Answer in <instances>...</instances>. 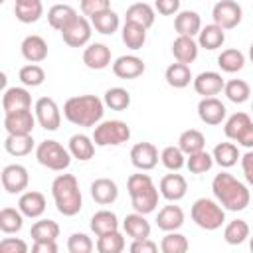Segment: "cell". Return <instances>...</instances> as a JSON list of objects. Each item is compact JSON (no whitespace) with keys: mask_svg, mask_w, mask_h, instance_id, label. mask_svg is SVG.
I'll return each instance as SVG.
<instances>
[{"mask_svg":"<svg viewBox=\"0 0 253 253\" xmlns=\"http://www.w3.org/2000/svg\"><path fill=\"white\" fill-rule=\"evenodd\" d=\"M0 251L2 253H26L28 243L18 239V237H6V239L0 241Z\"/></svg>","mask_w":253,"mask_h":253,"instance_id":"obj_53","label":"cell"},{"mask_svg":"<svg viewBox=\"0 0 253 253\" xmlns=\"http://www.w3.org/2000/svg\"><path fill=\"white\" fill-rule=\"evenodd\" d=\"M83 63L89 67V69H105L111 65V49L105 45V43H89L85 49H83Z\"/></svg>","mask_w":253,"mask_h":253,"instance_id":"obj_20","label":"cell"},{"mask_svg":"<svg viewBox=\"0 0 253 253\" xmlns=\"http://www.w3.org/2000/svg\"><path fill=\"white\" fill-rule=\"evenodd\" d=\"M223 87H225V81L217 71H202L194 79V91L202 97H213L221 93Z\"/></svg>","mask_w":253,"mask_h":253,"instance_id":"obj_19","label":"cell"},{"mask_svg":"<svg viewBox=\"0 0 253 253\" xmlns=\"http://www.w3.org/2000/svg\"><path fill=\"white\" fill-rule=\"evenodd\" d=\"M45 206H47L45 196L36 190L22 192V196L18 200V210L24 213V217H30V219H38L40 215H43Z\"/></svg>","mask_w":253,"mask_h":253,"instance_id":"obj_16","label":"cell"},{"mask_svg":"<svg viewBox=\"0 0 253 253\" xmlns=\"http://www.w3.org/2000/svg\"><path fill=\"white\" fill-rule=\"evenodd\" d=\"M249 249H251V251H253V237H251V239H249Z\"/></svg>","mask_w":253,"mask_h":253,"instance_id":"obj_59","label":"cell"},{"mask_svg":"<svg viewBox=\"0 0 253 253\" xmlns=\"http://www.w3.org/2000/svg\"><path fill=\"white\" fill-rule=\"evenodd\" d=\"M146 42V28L136 22H125L123 26V43L128 49H140Z\"/></svg>","mask_w":253,"mask_h":253,"instance_id":"obj_35","label":"cell"},{"mask_svg":"<svg viewBox=\"0 0 253 253\" xmlns=\"http://www.w3.org/2000/svg\"><path fill=\"white\" fill-rule=\"evenodd\" d=\"M57 2H65V0H57Z\"/></svg>","mask_w":253,"mask_h":253,"instance_id":"obj_60","label":"cell"},{"mask_svg":"<svg viewBox=\"0 0 253 253\" xmlns=\"http://www.w3.org/2000/svg\"><path fill=\"white\" fill-rule=\"evenodd\" d=\"M164 79H166V83H168L170 87H174V89H184V87L190 85V81H194L192 71H190V65L180 63V61L170 63V65L166 67Z\"/></svg>","mask_w":253,"mask_h":253,"instance_id":"obj_31","label":"cell"},{"mask_svg":"<svg viewBox=\"0 0 253 253\" xmlns=\"http://www.w3.org/2000/svg\"><path fill=\"white\" fill-rule=\"evenodd\" d=\"M89 225H91V231L99 237V235L117 231L119 229V219H117L115 211H111V210H99V211L93 213Z\"/></svg>","mask_w":253,"mask_h":253,"instance_id":"obj_33","label":"cell"},{"mask_svg":"<svg viewBox=\"0 0 253 253\" xmlns=\"http://www.w3.org/2000/svg\"><path fill=\"white\" fill-rule=\"evenodd\" d=\"M103 101H105V107H109L111 111H125L130 105V93L123 87H111L105 91Z\"/></svg>","mask_w":253,"mask_h":253,"instance_id":"obj_45","label":"cell"},{"mask_svg":"<svg viewBox=\"0 0 253 253\" xmlns=\"http://www.w3.org/2000/svg\"><path fill=\"white\" fill-rule=\"evenodd\" d=\"M126 190L130 196V204L134 208V211L138 213H152L158 206V196L160 190L154 186L152 178L148 174H130L126 180Z\"/></svg>","mask_w":253,"mask_h":253,"instance_id":"obj_4","label":"cell"},{"mask_svg":"<svg viewBox=\"0 0 253 253\" xmlns=\"http://www.w3.org/2000/svg\"><path fill=\"white\" fill-rule=\"evenodd\" d=\"M95 146H97V144L93 142V136H87V134H83V132L73 134V136L69 138V152H71L73 158H77V160H81V162L93 158Z\"/></svg>","mask_w":253,"mask_h":253,"instance_id":"obj_32","label":"cell"},{"mask_svg":"<svg viewBox=\"0 0 253 253\" xmlns=\"http://www.w3.org/2000/svg\"><path fill=\"white\" fill-rule=\"evenodd\" d=\"M211 192L215 200L229 211H243L249 206V190L243 182H239L229 172H219L211 180Z\"/></svg>","mask_w":253,"mask_h":253,"instance_id":"obj_2","label":"cell"},{"mask_svg":"<svg viewBox=\"0 0 253 253\" xmlns=\"http://www.w3.org/2000/svg\"><path fill=\"white\" fill-rule=\"evenodd\" d=\"M249 59H251V63H253V43L249 45Z\"/></svg>","mask_w":253,"mask_h":253,"instance_id":"obj_58","label":"cell"},{"mask_svg":"<svg viewBox=\"0 0 253 253\" xmlns=\"http://www.w3.org/2000/svg\"><path fill=\"white\" fill-rule=\"evenodd\" d=\"M154 8L162 16H172V14H178L180 0H154Z\"/></svg>","mask_w":253,"mask_h":253,"instance_id":"obj_55","label":"cell"},{"mask_svg":"<svg viewBox=\"0 0 253 253\" xmlns=\"http://www.w3.org/2000/svg\"><path fill=\"white\" fill-rule=\"evenodd\" d=\"M24 225V213L16 208L0 210V229L2 233H18Z\"/></svg>","mask_w":253,"mask_h":253,"instance_id":"obj_42","label":"cell"},{"mask_svg":"<svg viewBox=\"0 0 253 253\" xmlns=\"http://www.w3.org/2000/svg\"><path fill=\"white\" fill-rule=\"evenodd\" d=\"M14 14H16V20H20L22 24H34L42 18L43 4L42 0H16Z\"/></svg>","mask_w":253,"mask_h":253,"instance_id":"obj_28","label":"cell"},{"mask_svg":"<svg viewBox=\"0 0 253 253\" xmlns=\"http://www.w3.org/2000/svg\"><path fill=\"white\" fill-rule=\"evenodd\" d=\"M105 113V101L97 95H75L63 103V117L75 126H97Z\"/></svg>","mask_w":253,"mask_h":253,"instance_id":"obj_1","label":"cell"},{"mask_svg":"<svg viewBox=\"0 0 253 253\" xmlns=\"http://www.w3.org/2000/svg\"><path fill=\"white\" fill-rule=\"evenodd\" d=\"M0 178H2V188L8 194H22L28 188V182H30L28 170L22 164H8V166H4Z\"/></svg>","mask_w":253,"mask_h":253,"instance_id":"obj_13","label":"cell"},{"mask_svg":"<svg viewBox=\"0 0 253 253\" xmlns=\"http://www.w3.org/2000/svg\"><path fill=\"white\" fill-rule=\"evenodd\" d=\"M91 198L99 206H109L119 198V186L111 178H97L91 184Z\"/></svg>","mask_w":253,"mask_h":253,"instance_id":"obj_21","label":"cell"},{"mask_svg":"<svg viewBox=\"0 0 253 253\" xmlns=\"http://www.w3.org/2000/svg\"><path fill=\"white\" fill-rule=\"evenodd\" d=\"M20 81L26 85V87H40L43 81H45V71L43 67H40L38 63H28L20 69L18 73Z\"/></svg>","mask_w":253,"mask_h":253,"instance_id":"obj_49","label":"cell"},{"mask_svg":"<svg viewBox=\"0 0 253 253\" xmlns=\"http://www.w3.org/2000/svg\"><path fill=\"white\" fill-rule=\"evenodd\" d=\"M113 73L119 79H136L144 73V61L138 55H121L113 61Z\"/></svg>","mask_w":253,"mask_h":253,"instance_id":"obj_18","label":"cell"},{"mask_svg":"<svg viewBox=\"0 0 253 253\" xmlns=\"http://www.w3.org/2000/svg\"><path fill=\"white\" fill-rule=\"evenodd\" d=\"M30 235L34 241H55L59 237V225L53 219H40L32 225Z\"/></svg>","mask_w":253,"mask_h":253,"instance_id":"obj_41","label":"cell"},{"mask_svg":"<svg viewBox=\"0 0 253 253\" xmlns=\"http://www.w3.org/2000/svg\"><path fill=\"white\" fill-rule=\"evenodd\" d=\"M36 121L38 119L36 113H32V109L4 113V128L8 134H32Z\"/></svg>","mask_w":253,"mask_h":253,"instance_id":"obj_11","label":"cell"},{"mask_svg":"<svg viewBox=\"0 0 253 253\" xmlns=\"http://www.w3.org/2000/svg\"><path fill=\"white\" fill-rule=\"evenodd\" d=\"M174 30L178 32V36H198L202 30V18L198 12L194 10H182L176 14L174 18Z\"/></svg>","mask_w":253,"mask_h":253,"instance_id":"obj_25","label":"cell"},{"mask_svg":"<svg viewBox=\"0 0 253 253\" xmlns=\"http://www.w3.org/2000/svg\"><path fill=\"white\" fill-rule=\"evenodd\" d=\"M158 190H160V196H162L164 200H168V202H178V200H182V198L186 196V192H188V182H186V178H184L182 174H166V176H162Z\"/></svg>","mask_w":253,"mask_h":253,"instance_id":"obj_17","label":"cell"},{"mask_svg":"<svg viewBox=\"0 0 253 253\" xmlns=\"http://www.w3.org/2000/svg\"><path fill=\"white\" fill-rule=\"evenodd\" d=\"M178 146L182 148V152H184L186 156H190V154H194V152L204 150V146H206V136H204L198 128H188V130H184V132L180 134Z\"/></svg>","mask_w":253,"mask_h":253,"instance_id":"obj_40","label":"cell"},{"mask_svg":"<svg viewBox=\"0 0 253 253\" xmlns=\"http://www.w3.org/2000/svg\"><path fill=\"white\" fill-rule=\"evenodd\" d=\"M34 148L32 134H8L4 140V150L12 156H26Z\"/></svg>","mask_w":253,"mask_h":253,"instance_id":"obj_37","label":"cell"},{"mask_svg":"<svg viewBox=\"0 0 253 253\" xmlns=\"http://www.w3.org/2000/svg\"><path fill=\"white\" fill-rule=\"evenodd\" d=\"M91 28H93V24H91L87 18L77 16V18L61 32V38H63V42H65L69 47H83V45H87L89 40H91Z\"/></svg>","mask_w":253,"mask_h":253,"instance_id":"obj_12","label":"cell"},{"mask_svg":"<svg viewBox=\"0 0 253 253\" xmlns=\"http://www.w3.org/2000/svg\"><path fill=\"white\" fill-rule=\"evenodd\" d=\"M2 107H4V113L32 109V95L24 87H8V89H4Z\"/></svg>","mask_w":253,"mask_h":253,"instance_id":"obj_22","label":"cell"},{"mask_svg":"<svg viewBox=\"0 0 253 253\" xmlns=\"http://www.w3.org/2000/svg\"><path fill=\"white\" fill-rule=\"evenodd\" d=\"M79 8H81L83 16L93 18V16L99 14V12L109 10V8H111V0H81Z\"/></svg>","mask_w":253,"mask_h":253,"instance_id":"obj_52","label":"cell"},{"mask_svg":"<svg viewBox=\"0 0 253 253\" xmlns=\"http://www.w3.org/2000/svg\"><path fill=\"white\" fill-rule=\"evenodd\" d=\"M217 65L221 71L225 73H237L243 69L245 65V55L235 49V47H229V49H223L219 55H217Z\"/></svg>","mask_w":253,"mask_h":253,"instance_id":"obj_39","label":"cell"},{"mask_svg":"<svg viewBox=\"0 0 253 253\" xmlns=\"http://www.w3.org/2000/svg\"><path fill=\"white\" fill-rule=\"evenodd\" d=\"M20 49H22L24 59L30 61V63H40V61H43L47 57V43H45V40L42 36H36V34L26 36L22 45H20Z\"/></svg>","mask_w":253,"mask_h":253,"instance_id":"obj_23","label":"cell"},{"mask_svg":"<svg viewBox=\"0 0 253 253\" xmlns=\"http://www.w3.org/2000/svg\"><path fill=\"white\" fill-rule=\"evenodd\" d=\"M213 24H217L223 30H233L241 24L243 10L235 0H219L211 10Z\"/></svg>","mask_w":253,"mask_h":253,"instance_id":"obj_9","label":"cell"},{"mask_svg":"<svg viewBox=\"0 0 253 253\" xmlns=\"http://www.w3.org/2000/svg\"><path fill=\"white\" fill-rule=\"evenodd\" d=\"M130 162L136 170H152L158 164V148L152 142H136L130 148Z\"/></svg>","mask_w":253,"mask_h":253,"instance_id":"obj_14","label":"cell"},{"mask_svg":"<svg viewBox=\"0 0 253 253\" xmlns=\"http://www.w3.org/2000/svg\"><path fill=\"white\" fill-rule=\"evenodd\" d=\"M223 93H225V97H227L231 103L241 105V103H245V101L249 99V95H251V87H249V83L243 81V79H231V81L225 83Z\"/></svg>","mask_w":253,"mask_h":253,"instance_id":"obj_44","label":"cell"},{"mask_svg":"<svg viewBox=\"0 0 253 253\" xmlns=\"http://www.w3.org/2000/svg\"><path fill=\"white\" fill-rule=\"evenodd\" d=\"M198 49H200L198 42L194 38H190V36H178L172 42V55H174V59L180 61V63H186V65L196 61Z\"/></svg>","mask_w":253,"mask_h":253,"instance_id":"obj_24","label":"cell"},{"mask_svg":"<svg viewBox=\"0 0 253 253\" xmlns=\"http://www.w3.org/2000/svg\"><path fill=\"white\" fill-rule=\"evenodd\" d=\"M51 196L55 202V208L61 215L73 217L83 208V198L79 190V182L73 174H59L51 182Z\"/></svg>","mask_w":253,"mask_h":253,"instance_id":"obj_3","label":"cell"},{"mask_svg":"<svg viewBox=\"0 0 253 253\" xmlns=\"http://www.w3.org/2000/svg\"><path fill=\"white\" fill-rule=\"evenodd\" d=\"M97 251L99 253H121L125 249V237L117 231H111V233H105V235H99L97 243H95Z\"/></svg>","mask_w":253,"mask_h":253,"instance_id":"obj_46","label":"cell"},{"mask_svg":"<svg viewBox=\"0 0 253 253\" xmlns=\"http://www.w3.org/2000/svg\"><path fill=\"white\" fill-rule=\"evenodd\" d=\"M251 111H253V107H251Z\"/></svg>","mask_w":253,"mask_h":253,"instance_id":"obj_62","label":"cell"},{"mask_svg":"<svg viewBox=\"0 0 253 253\" xmlns=\"http://www.w3.org/2000/svg\"><path fill=\"white\" fill-rule=\"evenodd\" d=\"M211 156H213V162L217 166H221V168H231L241 158L239 150H237V146L233 142H219V144H215Z\"/></svg>","mask_w":253,"mask_h":253,"instance_id":"obj_38","label":"cell"},{"mask_svg":"<svg viewBox=\"0 0 253 253\" xmlns=\"http://www.w3.org/2000/svg\"><path fill=\"white\" fill-rule=\"evenodd\" d=\"M225 42V30L219 28L217 24H210V26H204L198 34V45L208 49V51H213L217 47H221Z\"/></svg>","mask_w":253,"mask_h":253,"instance_id":"obj_30","label":"cell"},{"mask_svg":"<svg viewBox=\"0 0 253 253\" xmlns=\"http://www.w3.org/2000/svg\"><path fill=\"white\" fill-rule=\"evenodd\" d=\"M128 249L132 253H154L158 249V243H154L150 237H146V239H132Z\"/></svg>","mask_w":253,"mask_h":253,"instance_id":"obj_54","label":"cell"},{"mask_svg":"<svg viewBox=\"0 0 253 253\" xmlns=\"http://www.w3.org/2000/svg\"><path fill=\"white\" fill-rule=\"evenodd\" d=\"M241 170H243V176H245L247 184L253 186V148H249L241 156Z\"/></svg>","mask_w":253,"mask_h":253,"instance_id":"obj_56","label":"cell"},{"mask_svg":"<svg viewBox=\"0 0 253 253\" xmlns=\"http://www.w3.org/2000/svg\"><path fill=\"white\" fill-rule=\"evenodd\" d=\"M126 22H136L140 26H144L146 30L154 24V8L146 2H136V4H130L126 8V14H125Z\"/></svg>","mask_w":253,"mask_h":253,"instance_id":"obj_34","label":"cell"},{"mask_svg":"<svg viewBox=\"0 0 253 253\" xmlns=\"http://www.w3.org/2000/svg\"><path fill=\"white\" fill-rule=\"evenodd\" d=\"M0 2H4V0H0Z\"/></svg>","mask_w":253,"mask_h":253,"instance_id":"obj_61","label":"cell"},{"mask_svg":"<svg viewBox=\"0 0 253 253\" xmlns=\"http://www.w3.org/2000/svg\"><path fill=\"white\" fill-rule=\"evenodd\" d=\"M160 162L164 164V168L178 172L182 166H186V154L182 152L180 146H166L160 152Z\"/></svg>","mask_w":253,"mask_h":253,"instance_id":"obj_48","label":"cell"},{"mask_svg":"<svg viewBox=\"0 0 253 253\" xmlns=\"http://www.w3.org/2000/svg\"><path fill=\"white\" fill-rule=\"evenodd\" d=\"M249 237V225L245 219H233L223 229V239L229 245H241Z\"/></svg>","mask_w":253,"mask_h":253,"instance_id":"obj_43","label":"cell"},{"mask_svg":"<svg viewBox=\"0 0 253 253\" xmlns=\"http://www.w3.org/2000/svg\"><path fill=\"white\" fill-rule=\"evenodd\" d=\"M130 138V126L125 121H103L93 130V142L97 146H119Z\"/></svg>","mask_w":253,"mask_h":253,"instance_id":"obj_7","label":"cell"},{"mask_svg":"<svg viewBox=\"0 0 253 253\" xmlns=\"http://www.w3.org/2000/svg\"><path fill=\"white\" fill-rule=\"evenodd\" d=\"M91 20V24H93V28L99 32V34H103V36H113L117 30H119V14L117 12H113L111 8L109 10H105V12H99V14H95L93 18H89Z\"/></svg>","mask_w":253,"mask_h":253,"instance_id":"obj_36","label":"cell"},{"mask_svg":"<svg viewBox=\"0 0 253 253\" xmlns=\"http://www.w3.org/2000/svg\"><path fill=\"white\" fill-rule=\"evenodd\" d=\"M156 225L162 231H178L184 225V211L180 206H164L156 215Z\"/></svg>","mask_w":253,"mask_h":253,"instance_id":"obj_27","label":"cell"},{"mask_svg":"<svg viewBox=\"0 0 253 253\" xmlns=\"http://www.w3.org/2000/svg\"><path fill=\"white\" fill-rule=\"evenodd\" d=\"M67 251L69 253H91L93 251V241L85 233H73L67 239Z\"/></svg>","mask_w":253,"mask_h":253,"instance_id":"obj_51","label":"cell"},{"mask_svg":"<svg viewBox=\"0 0 253 253\" xmlns=\"http://www.w3.org/2000/svg\"><path fill=\"white\" fill-rule=\"evenodd\" d=\"M32 251L34 253H57V243L55 241H34Z\"/></svg>","mask_w":253,"mask_h":253,"instance_id":"obj_57","label":"cell"},{"mask_svg":"<svg viewBox=\"0 0 253 253\" xmlns=\"http://www.w3.org/2000/svg\"><path fill=\"white\" fill-rule=\"evenodd\" d=\"M123 229L132 239H146V237H150V223L146 221L144 213H138V211L128 213L123 219Z\"/></svg>","mask_w":253,"mask_h":253,"instance_id":"obj_29","label":"cell"},{"mask_svg":"<svg viewBox=\"0 0 253 253\" xmlns=\"http://www.w3.org/2000/svg\"><path fill=\"white\" fill-rule=\"evenodd\" d=\"M36 158L42 166L53 172H63L71 164V152L69 148H63L57 140H42L36 148Z\"/></svg>","mask_w":253,"mask_h":253,"instance_id":"obj_6","label":"cell"},{"mask_svg":"<svg viewBox=\"0 0 253 253\" xmlns=\"http://www.w3.org/2000/svg\"><path fill=\"white\" fill-rule=\"evenodd\" d=\"M186 166H188V170H190L192 174H206V172H210L211 166H213V156L208 154L206 150L194 152V154L188 156Z\"/></svg>","mask_w":253,"mask_h":253,"instance_id":"obj_50","label":"cell"},{"mask_svg":"<svg viewBox=\"0 0 253 253\" xmlns=\"http://www.w3.org/2000/svg\"><path fill=\"white\" fill-rule=\"evenodd\" d=\"M190 215L194 223L206 231H215L225 221V210L219 202H213L210 198H200L192 204Z\"/></svg>","mask_w":253,"mask_h":253,"instance_id":"obj_5","label":"cell"},{"mask_svg":"<svg viewBox=\"0 0 253 253\" xmlns=\"http://www.w3.org/2000/svg\"><path fill=\"white\" fill-rule=\"evenodd\" d=\"M223 132L229 140H235L245 148H253V121L247 113H233L225 121Z\"/></svg>","mask_w":253,"mask_h":253,"instance_id":"obj_8","label":"cell"},{"mask_svg":"<svg viewBox=\"0 0 253 253\" xmlns=\"http://www.w3.org/2000/svg\"><path fill=\"white\" fill-rule=\"evenodd\" d=\"M34 113H36V119L40 123L42 128L45 130H57L59 125H61V111L57 107V103L51 99V97H40L34 105Z\"/></svg>","mask_w":253,"mask_h":253,"instance_id":"obj_10","label":"cell"},{"mask_svg":"<svg viewBox=\"0 0 253 253\" xmlns=\"http://www.w3.org/2000/svg\"><path fill=\"white\" fill-rule=\"evenodd\" d=\"M225 113H227L225 105L215 97H204L198 103V117L206 125H211V126L221 125L225 119Z\"/></svg>","mask_w":253,"mask_h":253,"instance_id":"obj_15","label":"cell"},{"mask_svg":"<svg viewBox=\"0 0 253 253\" xmlns=\"http://www.w3.org/2000/svg\"><path fill=\"white\" fill-rule=\"evenodd\" d=\"M75 18H77V12L65 2H57L47 10V22L57 32H63Z\"/></svg>","mask_w":253,"mask_h":253,"instance_id":"obj_26","label":"cell"},{"mask_svg":"<svg viewBox=\"0 0 253 253\" xmlns=\"http://www.w3.org/2000/svg\"><path fill=\"white\" fill-rule=\"evenodd\" d=\"M190 247L186 235L178 231H166V235L160 241V251L162 253H186Z\"/></svg>","mask_w":253,"mask_h":253,"instance_id":"obj_47","label":"cell"}]
</instances>
